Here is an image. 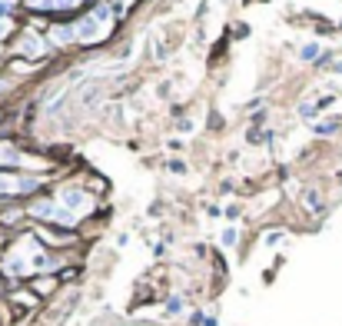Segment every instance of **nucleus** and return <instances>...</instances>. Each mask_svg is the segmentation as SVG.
<instances>
[{
  "mask_svg": "<svg viewBox=\"0 0 342 326\" xmlns=\"http://www.w3.org/2000/svg\"><path fill=\"white\" fill-rule=\"evenodd\" d=\"M93 33H96L93 20H83V24H80V37H93Z\"/></svg>",
  "mask_w": 342,
  "mask_h": 326,
  "instance_id": "obj_1",
  "label": "nucleus"
},
{
  "mask_svg": "<svg viewBox=\"0 0 342 326\" xmlns=\"http://www.w3.org/2000/svg\"><path fill=\"white\" fill-rule=\"evenodd\" d=\"M27 50H30V54H40V40L30 37V40H27Z\"/></svg>",
  "mask_w": 342,
  "mask_h": 326,
  "instance_id": "obj_2",
  "label": "nucleus"
}]
</instances>
